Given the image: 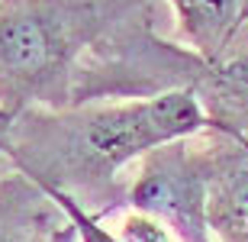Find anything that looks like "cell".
Returning a JSON list of instances; mask_svg holds the SVG:
<instances>
[{
  "label": "cell",
  "instance_id": "11",
  "mask_svg": "<svg viewBox=\"0 0 248 242\" xmlns=\"http://www.w3.org/2000/svg\"><path fill=\"white\" fill-rule=\"evenodd\" d=\"M0 3H3V0H0Z\"/></svg>",
  "mask_w": 248,
  "mask_h": 242
},
{
  "label": "cell",
  "instance_id": "6",
  "mask_svg": "<svg viewBox=\"0 0 248 242\" xmlns=\"http://www.w3.org/2000/svg\"><path fill=\"white\" fill-rule=\"evenodd\" d=\"M216 100L229 113L248 116V55L232 58L216 71Z\"/></svg>",
  "mask_w": 248,
  "mask_h": 242
},
{
  "label": "cell",
  "instance_id": "1",
  "mask_svg": "<svg viewBox=\"0 0 248 242\" xmlns=\"http://www.w3.org/2000/svg\"><path fill=\"white\" fill-rule=\"evenodd\" d=\"M206 123L200 100L190 91L161 94L87 116L71 139V159L84 168L113 171L136 155L184 139Z\"/></svg>",
  "mask_w": 248,
  "mask_h": 242
},
{
  "label": "cell",
  "instance_id": "4",
  "mask_svg": "<svg viewBox=\"0 0 248 242\" xmlns=\"http://www.w3.org/2000/svg\"><path fill=\"white\" fill-rule=\"evenodd\" d=\"M206 216L222 236L248 226V145L232 139L206 165Z\"/></svg>",
  "mask_w": 248,
  "mask_h": 242
},
{
  "label": "cell",
  "instance_id": "9",
  "mask_svg": "<svg viewBox=\"0 0 248 242\" xmlns=\"http://www.w3.org/2000/svg\"><path fill=\"white\" fill-rule=\"evenodd\" d=\"M248 19V0H242V23Z\"/></svg>",
  "mask_w": 248,
  "mask_h": 242
},
{
  "label": "cell",
  "instance_id": "5",
  "mask_svg": "<svg viewBox=\"0 0 248 242\" xmlns=\"http://www.w3.org/2000/svg\"><path fill=\"white\" fill-rule=\"evenodd\" d=\"M171 3L177 10L184 36L210 62L222 55L232 32L242 26V0H171Z\"/></svg>",
  "mask_w": 248,
  "mask_h": 242
},
{
  "label": "cell",
  "instance_id": "10",
  "mask_svg": "<svg viewBox=\"0 0 248 242\" xmlns=\"http://www.w3.org/2000/svg\"><path fill=\"white\" fill-rule=\"evenodd\" d=\"M0 126H3V123H0ZM0 142H3V139H0Z\"/></svg>",
  "mask_w": 248,
  "mask_h": 242
},
{
  "label": "cell",
  "instance_id": "8",
  "mask_svg": "<svg viewBox=\"0 0 248 242\" xmlns=\"http://www.w3.org/2000/svg\"><path fill=\"white\" fill-rule=\"evenodd\" d=\"M48 194L55 197L58 204L64 207V210H68V213H71V220L74 223H78V229H81V236H84V242H120V239H113L110 233H103L100 226L93 223V220H87V216L81 213V210H78V207L71 204V197H64L62 191H55V187H48Z\"/></svg>",
  "mask_w": 248,
  "mask_h": 242
},
{
  "label": "cell",
  "instance_id": "7",
  "mask_svg": "<svg viewBox=\"0 0 248 242\" xmlns=\"http://www.w3.org/2000/svg\"><path fill=\"white\" fill-rule=\"evenodd\" d=\"M120 242H174V236H171V229H165V226L158 223L155 216L136 213L123 223Z\"/></svg>",
  "mask_w": 248,
  "mask_h": 242
},
{
  "label": "cell",
  "instance_id": "2",
  "mask_svg": "<svg viewBox=\"0 0 248 242\" xmlns=\"http://www.w3.org/2000/svg\"><path fill=\"white\" fill-rule=\"evenodd\" d=\"M91 0H3L0 3V84L36 87L58 71L93 26Z\"/></svg>",
  "mask_w": 248,
  "mask_h": 242
},
{
  "label": "cell",
  "instance_id": "3",
  "mask_svg": "<svg viewBox=\"0 0 248 242\" xmlns=\"http://www.w3.org/2000/svg\"><path fill=\"white\" fill-rule=\"evenodd\" d=\"M132 204L142 213L171 223L187 242H200L206 220V165L181 152L158 155L132 187Z\"/></svg>",
  "mask_w": 248,
  "mask_h": 242
}]
</instances>
